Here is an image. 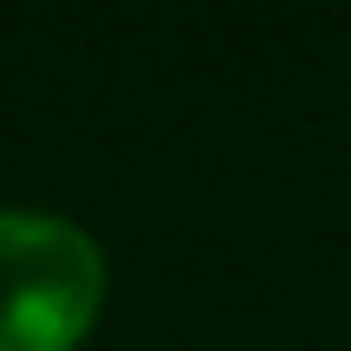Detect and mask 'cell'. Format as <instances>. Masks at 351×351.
I'll return each mask as SVG.
<instances>
[{
  "mask_svg": "<svg viewBox=\"0 0 351 351\" xmlns=\"http://www.w3.org/2000/svg\"><path fill=\"white\" fill-rule=\"evenodd\" d=\"M104 300V254L78 221L0 208V351H65Z\"/></svg>",
  "mask_w": 351,
  "mask_h": 351,
  "instance_id": "1",
  "label": "cell"
}]
</instances>
